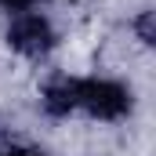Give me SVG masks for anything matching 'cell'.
Here are the masks:
<instances>
[{
    "label": "cell",
    "instance_id": "obj_1",
    "mask_svg": "<svg viewBox=\"0 0 156 156\" xmlns=\"http://www.w3.org/2000/svg\"><path fill=\"white\" fill-rule=\"evenodd\" d=\"M76 109H87L98 120H120L131 113V91L116 80H76Z\"/></svg>",
    "mask_w": 156,
    "mask_h": 156
},
{
    "label": "cell",
    "instance_id": "obj_2",
    "mask_svg": "<svg viewBox=\"0 0 156 156\" xmlns=\"http://www.w3.org/2000/svg\"><path fill=\"white\" fill-rule=\"evenodd\" d=\"M55 29H51V22L37 15V11H18L15 18H11V26H7V44L18 51V55H26V58H40V55H47L51 47H55Z\"/></svg>",
    "mask_w": 156,
    "mask_h": 156
},
{
    "label": "cell",
    "instance_id": "obj_3",
    "mask_svg": "<svg viewBox=\"0 0 156 156\" xmlns=\"http://www.w3.org/2000/svg\"><path fill=\"white\" fill-rule=\"evenodd\" d=\"M76 80H55L44 87V109L51 116H69L76 109V91H73Z\"/></svg>",
    "mask_w": 156,
    "mask_h": 156
},
{
    "label": "cell",
    "instance_id": "obj_4",
    "mask_svg": "<svg viewBox=\"0 0 156 156\" xmlns=\"http://www.w3.org/2000/svg\"><path fill=\"white\" fill-rule=\"evenodd\" d=\"M134 29H138V37H142V44H153V11H142L138 15V22H134Z\"/></svg>",
    "mask_w": 156,
    "mask_h": 156
},
{
    "label": "cell",
    "instance_id": "obj_5",
    "mask_svg": "<svg viewBox=\"0 0 156 156\" xmlns=\"http://www.w3.org/2000/svg\"><path fill=\"white\" fill-rule=\"evenodd\" d=\"M37 4H44V0H0V7H4V11H15V15H18V11H29V7H37Z\"/></svg>",
    "mask_w": 156,
    "mask_h": 156
},
{
    "label": "cell",
    "instance_id": "obj_6",
    "mask_svg": "<svg viewBox=\"0 0 156 156\" xmlns=\"http://www.w3.org/2000/svg\"><path fill=\"white\" fill-rule=\"evenodd\" d=\"M4 156H47V153H40V149H29V145H18V149H7Z\"/></svg>",
    "mask_w": 156,
    "mask_h": 156
}]
</instances>
